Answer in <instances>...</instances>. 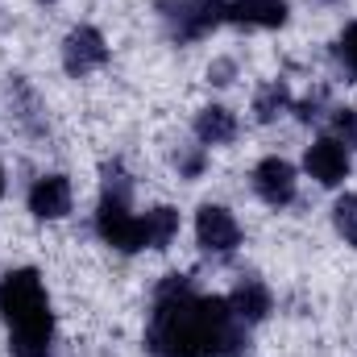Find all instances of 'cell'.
<instances>
[{
  "label": "cell",
  "mask_w": 357,
  "mask_h": 357,
  "mask_svg": "<svg viewBox=\"0 0 357 357\" xmlns=\"http://www.w3.org/2000/svg\"><path fill=\"white\" fill-rule=\"evenodd\" d=\"M303 167H307V175L316 178V183L337 187V183H345V175H349V146L337 142V137H320V142L307 146Z\"/></svg>",
  "instance_id": "obj_6"
},
{
  "label": "cell",
  "mask_w": 357,
  "mask_h": 357,
  "mask_svg": "<svg viewBox=\"0 0 357 357\" xmlns=\"http://www.w3.org/2000/svg\"><path fill=\"white\" fill-rule=\"evenodd\" d=\"M167 29L178 42H195L208 29H216L225 21V0H178V4H162Z\"/></svg>",
  "instance_id": "obj_4"
},
{
  "label": "cell",
  "mask_w": 357,
  "mask_h": 357,
  "mask_svg": "<svg viewBox=\"0 0 357 357\" xmlns=\"http://www.w3.org/2000/svg\"><path fill=\"white\" fill-rule=\"evenodd\" d=\"M195 137H199L204 146H225V142L237 137V116H233L229 108L212 104V108H204V112L195 116Z\"/></svg>",
  "instance_id": "obj_12"
},
{
  "label": "cell",
  "mask_w": 357,
  "mask_h": 357,
  "mask_svg": "<svg viewBox=\"0 0 357 357\" xmlns=\"http://www.w3.org/2000/svg\"><path fill=\"white\" fill-rule=\"evenodd\" d=\"M333 225H337V233H341L349 245H357V195H341V199H337Z\"/></svg>",
  "instance_id": "obj_15"
},
{
  "label": "cell",
  "mask_w": 357,
  "mask_h": 357,
  "mask_svg": "<svg viewBox=\"0 0 357 357\" xmlns=\"http://www.w3.org/2000/svg\"><path fill=\"white\" fill-rule=\"evenodd\" d=\"M29 212L38 220H59L71 212V183L67 175H42L29 187Z\"/></svg>",
  "instance_id": "obj_9"
},
{
  "label": "cell",
  "mask_w": 357,
  "mask_h": 357,
  "mask_svg": "<svg viewBox=\"0 0 357 357\" xmlns=\"http://www.w3.org/2000/svg\"><path fill=\"white\" fill-rule=\"evenodd\" d=\"M270 287L266 282H258V278H241L237 282V291L229 295V307H233V316L241 320V324H258V320H266L270 312Z\"/></svg>",
  "instance_id": "obj_11"
},
{
  "label": "cell",
  "mask_w": 357,
  "mask_h": 357,
  "mask_svg": "<svg viewBox=\"0 0 357 357\" xmlns=\"http://www.w3.org/2000/svg\"><path fill=\"white\" fill-rule=\"evenodd\" d=\"M104 59H108V46H104V33L100 29L79 25V29L67 33V42H63V67L71 75H88L96 67H104Z\"/></svg>",
  "instance_id": "obj_7"
},
{
  "label": "cell",
  "mask_w": 357,
  "mask_h": 357,
  "mask_svg": "<svg viewBox=\"0 0 357 357\" xmlns=\"http://www.w3.org/2000/svg\"><path fill=\"white\" fill-rule=\"evenodd\" d=\"M291 108V91L282 79H274L266 88L258 91V100H254V112H258V121H274V116H282Z\"/></svg>",
  "instance_id": "obj_14"
},
{
  "label": "cell",
  "mask_w": 357,
  "mask_h": 357,
  "mask_svg": "<svg viewBox=\"0 0 357 357\" xmlns=\"http://www.w3.org/2000/svg\"><path fill=\"white\" fill-rule=\"evenodd\" d=\"M96 233H100L112 250H121V254L146 250V229H142V216L129 212V199L104 195V199H100V212H96Z\"/></svg>",
  "instance_id": "obj_3"
},
{
  "label": "cell",
  "mask_w": 357,
  "mask_h": 357,
  "mask_svg": "<svg viewBox=\"0 0 357 357\" xmlns=\"http://www.w3.org/2000/svg\"><path fill=\"white\" fill-rule=\"evenodd\" d=\"M195 237H199V245L208 250V254H233L237 245H241V225H237V216L229 212V208H220V204H204L199 208V216H195Z\"/></svg>",
  "instance_id": "obj_5"
},
{
  "label": "cell",
  "mask_w": 357,
  "mask_h": 357,
  "mask_svg": "<svg viewBox=\"0 0 357 357\" xmlns=\"http://www.w3.org/2000/svg\"><path fill=\"white\" fill-rule=\"evenodd\" d=\"M175 167L178 171H183V175H199V171H204V146H191V150H178L175 154Z\"/></svg>",
  "instance_id": "obj_18"
},
{
  "label": "cell",
  "mask_w": 357,
  "mask_h": 357,
  "mask_svg": "<svg viewBox=\"0 0 357 357\" xmlns=\"http://www.w3.org/2000/svg\"><path fill=\"white\" fill-rule=\"evenodd\" d=\"M333 125H337V142H345V146H357V108H337Z\"/></svg>",
  "instance_id": "obj_16"
},
{
  "label": "cell",
  "mask_w": 357,
  "mask_h": 357,
  "mask_svg": "<svg viewBox=\"0 0 357 357\" xmlns=\"http://www.w3.org/2000/svg\"><path fill=\"white\" fill-rule=\"evenodd\" d=\"M142 229H146V245L150 250H167L178 233V212L175 208H154V212L142 216Z\"/></svg>",
  "instance_id": "obj_13"
},
{
  "label": "cell",
  "mask_w": 357,
  "mask_h": 357,
  "mask_svg": "<svg viewBox=\"0 0 357 357\" xmlns=\"http://www.w3.org/2000/svg\"><path fill=\"white\" fill-rule=\"evenodd\" d=\"M150 357H245V333L229 299L195 295L183 274H167L146 333Z\"/></svg>",
  "instance_id": "obj_1"
},
{
  "label": "cell",
  "mask_w": 357,
  "mask_h": 357,
  "mask_svg": "<svg viewBox=\"0 0 357 357\" xmlns=\"http://www.w3.org/2000/svg\"><path fill=\"white\" fill-rule=\"evenodd\" d=\"M254 191L266 199L270 208H282V204H291L295 199V167L287 162V158H262L258 162V171H254Z\"/></svg>",
  "instance_id": "obj_8"
},
{
  "label": "cell",
  "mask_w": 357,
  "mask_h": 357,
  "mask_svg": "<svg viewBox=\"0 0 357 357\" xmlns=\"http://www.w3.org/2000/svg\"><path fill=\"white\" fill-rule=\"evenodd\" d=\"M0 316L8 324V349L17 357H46L54 316L38 270H8L0 278Z\"/></svg>",
  "instance_id": "obj_2"
},
{
  "label": "cell",
  "mask_w": 357,
  "mask_h": 357,
  "mask_svg": "<svg viewBox=\"0 0 357 357\" xmlns=\"http://www.w3.org/2000/svg\"><path fill=\"white\" fill-rule=\"evenodd\" d=\"M0 195H4V171H0Z\"/></svg>",
  "instance_id": "obj_19"
},
{
  "label": "cell",
  "mask_w": 357,
  "mask_h": 357,
  "mask_svg": "<svg viewBox=\"0 0 357 357\" xmlns=\"http://www.w3.org/2000/svg\"><path fill=\"white\" fill-rule=\"evenodd\" d=\"M225 21L254 25V29H278L287 25V0H233L225 4Z\"/></svg>",
  "instance_id": "obj_10"
},
{
  "label": "cell",
  "mask_w": 357,
  "mask_h": 357,
  "mask_svg": "<svg viewBox=\"0 0 357 357\" xmlns=\"http://www.w3.org/2000/svg\"><path fill=\"white\" fill-rule=\"evenodd\" d=\"M337 54H341V63H345V67L357 75V21L345 29V33H341V42H337Z\"/></svg>",
  "instance_id": "obj_17"
}]
</instances>
